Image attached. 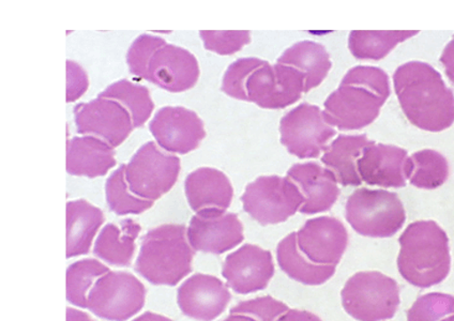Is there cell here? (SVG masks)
<instances>
[{
  "mask_svg": "<svg viewBox=\"0 0 454 321\" xmlns=\"http://www.w3.org/2000/svg\"><path fill=\"white\" fill-rule=\"evenodd\" d=\"M206 50L219 55H233L250 43V31H200Z\"/></svg>",
  "mask_w": 454,
  "mask_h": 321,
  "instance_id": "35",
  "label": "cell"
},
{
  "mask_svg": "<svg viewBox=\"0 0 454 321\" xmlns=\"http://www.w3.org/2000/svg\"><path fill=\"white\" fill-rule=\"evenodd\" d=\"M286 177L301 190L304 204L299 211L316 215L332 209L338 200V180L332 170L314 162L295 164L288 169Z\"/></svg>",
  "mask_w": 454,
  "mask_h": 321,
  "instance_id": "21",
  "label": "cell"
},
{
  "mask_svg": "<svg viewBox=\"0 0 454 321\" xmlns=\"http://www.w3.org/2000/svg\"><path fill=\"white\" fill-rule=\"evenodd\" d=\"M141 231V225L131 219L123 220L120 224H106L97 238L95 255L113 266H130Z\"/></svg>",
  "mask_w": 454,
  "mask_h": 321,
  "instance_id": "24",
  "label": "cell"
},
{
  "mask_svg": "<svg viewBox=\"0 0 454 321\" xmlns=\"http://www.w3.org/2000/svg\"><path fill=\"white\" fill-rule=\"evenodd\" d=\"M361 180L381 188H403L409 180L410 157L403 148L371 144L357 162Z\"/></svg>",
  "mask_w": 454,
  "mask_h": 321,
  "instance_id": "18",
  "label": "cell"
},
{
  "mask_svg": "<svg viewBox=\"0 0 454 321\" xmlns=\"http://www.w3.org/2000/svg\"><path fill=\"white\" fill-rule=\"evenodd\" d=\"M418 31H352L348 48L355 59L380 60L385 59L397 44L414 37Z\"/></svg>",
  "mask_w": 454,
  "mask_h": 321,
  "instance_id": "28",
  "label": "cell"
},
{
  "mask_svg": "<svg viewBox=\"0 0 454 321\" xmlns=\"http://www.w3.org/2000/svg\"><path fill=\"white\" fill-rule=\"evenodd\" d=\"M441 321H454V314H452L450 316H447V317L443 318Z\"/></svg>",
  "mask_w": 454,
  "mask_h": 321,
  "instance_id": "43",
  "label": "cell"
},
{
  "mask_svg": "<svg viewBox=\"0 0 454 321\" xmlns=\"http://www.w3.org/2000/svg\"><path fill=\"white\" fill-rule=\"evenodd\" d=\"M281 143L301 159L317 158L335 136L321 108L302 103L281 119Z\"/></svg>",
  "mask_w": 454,
  "mask_h": 321,
  "instance_id": "11",
  "label": "cell"
},
{
  "mask_svg": "<svg viewBox=\"0 0 454 321\" xmlns=\"http://www.w3.org/2000/svg\"><path fill=\"white\" fill-rule=\"evenodd\" d=\"M77 133L91 134L105 139L113 148L121 146L133 131L130 113L120 102L103 99L80 103L74 106Z\"/></svg>",
  "mask_w": 454,
  "mask_h": 321,
  "instance_id": "12",
  "label": "cell"
},
{
  "mask_svg": "<svg viewBox=\"0 0 454 321\" xmlns=\"http://www.w3.org/2000/svg\"><path fill=\"white\" fill-rule=\"evenodd\" d=\"M67 321H95L89 314L82 312V310L67 308Z\"/></svg>",
  "mask_w": 454,
  "mask_h": 321,
  "instance_id": "40",
  "label": "cell"
},
{
  "mask_svg": "<svg viewBox=\"0 0 454 321\" xmlns=\"http://www.w3.org/2000/svg\"><path fill=\"white\" fill-rule=\"evenodd\" d=\"M345 209L349 225L364 237L395 236L406 221L404 206L399 196L385 190L355 191Z\"/></svg>",
  "mask_w": 454,
  "mask_h": 321,
  "instance_id": "7",
  "label": "cell"
},
{
  "mask_svg": "<svg viewBox=\"0 0 454 321\" xmlns=\"http://www.w3.org/2000/svg\"><path fill=\"white\" fill-rule=\"evenodd\" d=\"M297 245L314 265L337 268L348 248V232L335 217H317L297 231Z\"/></svg>",
  "mask_w": 454,
  "mask_h": 321,
  "instance_id": "14",
  "label": "cell"
},
{
  "mask_svg": "<svg viewBox=\"0 0 454 321\" xmlns=\"http://www.w3.org/2000/svg\"><path fill=\"white\" fill-rule=\"evenodd\" d=\"M98 97L120 102L130 113L134 128L143 127L151 118L154 108L148 88L128 80L114 82Z\"/></svg>",
  "mask_w": 454,
  "mask_h": 321,
  "instance_id": "29",
  "label": "cell"
},
{
  "mask_svg": "<svg viewBox=\"0 0 454 321\" xmlns=\"http://www.w3.org/2000/svg\"><path fill=\"white\" fill-rule=\"evenodd\" d=\"M340 294L344 309L358 321L394 318L401 302L399 284L378 271L354 274Z\"/></svg>",
  "mask_w": 454,
  "mask_h": 321,
  "instance_id": "6",
  "label": "cell"
},
{
  "mask_svg": "<svg viewBox=\"0 0 454 321\" xmlns=\"http://www.w3.org/2000/svg\"><path fill=\"white\" fill-rule=\"evenodd\" d=\"M146 300V288L128 272L110 271L98 279L87 298V309L98 317L127 321L141 312Z\"/></svg>",
  "mask_w": 454,
  "mask_h": 321,
  "instance_id": "10",
  "label": "cell"
},
{
  "mask_svg": "<svg viewBox=\"0 0 454 321\" xmlns=\"http://www.w3.org/2000/svg\"><path fill=\"white\" fill-rule=\"evenodd\" d=\"M223 321H260L259 319L253 317V316L247 314H231L229 317Z\"/></svg>",
  "mask_w": 454,
  "mask_h": 321,
  "instance_id": "42",
  "label": "cell"
},
{
  "mask_svg": "<svg viewBox=\"0 0 454 321\" xmlns=\"http://www.w3.org/2000/svg\"><path fill=\"white\" fill-rule=\"evenodd\" d=\"M200 77L198 59L189 51L164 44L149 61L146 81L169 92H184L196 85Z\"/></svg>",
  "mask_w": 454,
  "mask_h": 321,
  "instance_id": "17",
  "label": "cell"
},
{
  "mask_svg": "<svg viewBox=\"0 0 454 321\" xmlns=\"http://www.w3.org/2000/svg\"><path fill=\"white\" fill-rule=\"evenodd\" d=\"M277 64L292 67L304 77V92L321 85L332 69L326 49L313 41H301L288 48Z\"/></svg>",
  "mask_w": 454,
  "mask_h": 321,
  "instance_id": "25",
  "label": "cell"
},
{
  "mask_svg": "<svg viewBox=\"0 0 454 321\" xmlns=\"http://www.w3.org/2000/svg\"><path fill=\"white\" fill-rule=\"evenodd\" d=\"M277 321H322V319L308 310L290 309Z\"/></svg>",
  "mask_w": 454,
  "mask_h": 321,
  "instance_id": "39",
  "label": "cell"
},
{
  "mask_svg": "<svg viewBox=\"0 0 454 321\" xmlns=\"http://www.w3.org/2000/svg\"><path fill=\"white\" fill-rule=\"evenodd\" d=\"M231 299L226 285L209 274L196 273L178 289L177 302L184 315L213 321L223 314Z\"/></svg>",
  "mask_w": 454,
  "mask_h": 321,
  "instance_id": "16",
  "label": "cell"
},
{
  "mask_svg": "<svg viewBox=\"0 0 454 321\" xmlns=\"http://www.w3.org/2000/svg\"><path fill=\"white\" fill-rule=\"evenodd\" d=\"M222 90L234 99L253 102L268 110H280L301 99L304 77L292 67L241 59L227 68Z\"/></svg>",
  "mask_w": 454,
  "mask_h": 321,
  "instance_id": "2",
  "label": "cell"
},
{
  "mask_svg": "<svg viewBox=\"0 0 454 321\" xmlns=\"http://www.w3.org/2000/svg\"><path fill=\"white\" fill-rule=\"evenodd\" d=\"M160 147L168 153L185 154L198 149L206 137L202 119L183 106H165L149 124Z\"/></svg>",
  "mask_w": 454,
  "mask_h": 321,
  "instance_id": "13",
  "label": "cell"
},
{
  "mask_svg": "<svg viewBox=\"0 0 454 321\" xmlns=\"http://www.w3.org/2000/svg\"><path fill=\"white\" fill-rule=\"evenodd\" d=\"M132 321H173V320L169 319L168 317H165V316H162V315H159V314L153 313V312H146L145 314L138 316L137 318H136Z\"/></svg>",
  "mask_w": 454,
  "mask_h": 321,
  "instance_id": "41",
  "label": "cell"
},
{
  "mask_svg": "<svg viewBox=\"0 0 454 321\" xmlns=\"http://www.w3.org/2000/svg\"><path fill=\"white\" fill-rule=\"evenodd\" d=\"M241 200L247 214L262 225L286 222L304 204L298 186L278 176H262L253 181L247 185Z\"/></svg>",
  "mask_w": 454,
  "mask_h": 321,
  "instance_id": "8",
  "label": "cell"
},
{
  "mask_svg": "<svg viewBox=\"0 0 454 321\" xmlns=\"http://www.w3.org/2000/svg\"><path fill=\"white\" fill-rule=\"evenodd\" d=\"M184 191L191 208L200 215H224L234 198L229 177L211 168H200L189 174Z\"/></svg>",
  "mask_w": 454,
  "mask_h": 321,
  "instance_id": "19",
  "label": "cell"
},
{
  "mask_svg": "<svg viewBox=\"0 0 454 321\" xmlns=\"http://www.w3.org/2000/svg\"><path fill=\"white\" fill-rule=\"evenodd\" d=\"M182 169L176 155L164 153L156 144L143 145L126 165L129 189L137 198L156 201L172 190Z\"/></svg>",
  "mask_w": 454,
  "mask_h": 321,
  "instance_id": "9",
  "label": "cell"
},
{
  "mask_svg": "<svg viewBox=\"0 0 454 321\" xmlns=\"http://www.w3.org/2000/svg\"><path fill=\"white\" fill-rule=\"evenodd\" d=\"M395 90L402 111L415 127L442 132L454 123V93L427 62L411 61L396 69Z\"/></svg>",
  "mask_w": 454,
  "mask_h": 321,
  "instance_id": "1",
  "label": "cell"
},
{
  "mask_svg": "<svg viewBox=\"0 0 454 321\" xmlns=\"http://www.w3.org/2000/svg\"><path fill=\"white\" fill-rule=\"evenodd\" d=\"M397 268L406 282L430 288L450 273L451 256L446 231L434 221H417L400 237Z\"/></svg>",
  "mask_w": 454,
  "mask_h": 321,
  "instance_id": "4",
  "label": "cell"
},
{
  "mask_svg": "<svg viewBox=\"0 0 454 321\" xmlns=\"http://www.w3.org/2000/svg\"><path fill=\"white\" fill-rule=\"evenodd\" d=\"M194 251L223 254L240 245L245 239L244 225L239 215L225 212L220 215H195L187 231Z\"/></svg>",
  "mask_w": 454,
  "mask_h": 321,
  "instance_id": "20",
  "label": "cell"
},
{
  "mask_svg": "<svg viewBox=\"0 0 454 321\" xmlns=\"http://www.w3.org/2000/svg\"><path fill=\"white\" fill-rule=\"evenodd\" d=\"M449 174L447 159L435 150L423 149L410 157L409 181L418 189L440 188L448 180Z\"/></svg>",
  "mask_w": 454,
  "mask_h": 321,
  "instance_id": "30",
  "label": "cell"
},
{
  "mask_svg": "<svg viewBox=\"0 0 454 321\" xmlns=\"http://www.w3.org/2000/svg\"><path fill=\"white\" fill-rule=\"evenodd\" d=\"M105 215L85 200L67 203V258L86 255L99 231Z\"/></svg>",
  "mask_w": 454,
  "mask_h": 321,
  "instance_id": "23",
  "label": "cell"
},
{
  "mask_svg": "<svg viewBox=\"0 0 454 321\" xmlns=\"http://www.w3.org/2000/svg\"><path fill=\"white\" fill-rule=\"evenodd\" d=\"M222 276L237 294L264 291L275 276L271 253L257 246L245 245L226 257Z\"/></svg>",
  "mask_w": 454,
  "mask_h": 321,
  "instance_id": "15",
  "label": "cell"
},
{
  "mask_svg": "<svg viewBox=\"0 0 454 321\" xmlns=\"http://www.w3.org/2000/svg\"><path fill=\"white\" fill-rule=\"evenodd\" d=\"M373 143L366 136H340L325 149L322 162L332 168L340 184L360 185L363 180L357 162L364 150Z\"/></svg>",
  "mask_w": 454,
  "mask_h": 321,
  "instance_id": "26",
  "label": "cell"
},
{
  "mask_svg": "<svg viewBox=\"0 0 454 321\" xmlns=\"http://www.w3.org/2000/svg\"><path fill=\"white\" fill-rule=\"evenodd\" d=\"M194 254L184 225H160L143 237L136 271L157 286H176L192 271Z\"/></svg>",
  "mask_w": 454,
  "mask_h": 321,
  "instance_id": "5",
  "label": "cell"
},
{
  "mask_svg": "<svg viewBox=\"0 0 454 321\" xmlns=\"http://www.w3.org/2000/svg\"><path fill=\"white\" fill-rule=\"evenodd\" d=\"M164 44H167L164 39L153 35L144 34L134 40L127 56L129 70L131 74L139 79L146 80L149 61L154 51Z\"/></svg>",
  "mask_w": 454,
  "mask_h": 321,
  "instance_id": "34",
  "label": "cell"
},
{
  "mask_svg": "<svg viewBox=\"0 0 454 321\" xmlns=\"http://www.w3.org/2000/svg\"><path fill=\"white\" fill-rule=\"evenodd\" d=\"M288 310L286 304L267 296L242 301L231 309V314H247L260 321H277Z\"/></svg>",
  "mask_w": 454,
  "mask_h": 321,
  "instance_id": "36",
  "label": "cell"
},
{
  "mask_svg": "<svg viewBox=\"0 0 454 321\" xmlns=\"http://www.w3.org/2000/svg\"><path fill=\"white\" fill-rule=\"evenodd\" d=\"M106 201L117 215H141L152 208L153 201L137 198L129 189L126 180V164L113 172L106 180Z\"/></svg>",
  "mask_w": 454,
  "mask_h": 321,
  "instance_id": "32",
  "label": "cell"
},
{
  "mask_svg": "<svg viewBox=\"0 0 454 321\" xmlns=\"http://www.w3.org/2000/svg\"><path fill=\"white\" fill-rule=\"evenodd\" d=\"M277 260L278 266L288 277L309 286H318L326 283L335 273V268L314 265L304 257L299 250L295 231L278 243Z\"/></svg>",
  "mask_w": 454,
  "mask_h": 321,
  "instance_id": "27",
  "label": "cell"
},
{
  "mask_svg": "<svg viewBox=\"0 0 454 321\" xmlns=\"http://www.w3.org/2000/svg\"><path fill=\"white\" fill-rule=\"evenodd\" d=\"M389 96V77L384 70L355 67L325 101L324 117L340 131L360 130L375 121Z\"/></svg>",
  "mask_w": 454,
  "mask_h": 321,
  "instance_id": "3",
  "label": "cell"
},
{
  "mask_svg": "<svg viewBox=\"0 0 454 321\" xmlns=\"http://www.w3.org/2000/svg\"><path fill=\"white\" fill-rule=\"evenodd\" d=\"M116 165L110 144L96 137H82L67 142V173L84 177H102Z\"/></svg>",
  "mask_w": 454,
  "mask_h": 321,
  "instance_id": "22",
  "label": "cell"
},
{
  "mask_svg": "<svg viewBox=\"0 0 454 321\" xmlns=\"http://www.w3.org/2000/svg\"><path fill=\"white\" fill-rule=\"evenodd\" d=\"M110 269L97 260H82L67 269V300L71 304L87 309V298L98 279L110 272Z\"/></svg>",
  "mask_w": 454,
  "mask_h": 321,
  "instance_id": "31",
  "label": "cell"
},
{
  "mask_svg": "<svg viewBox=\"0 0 454 321\" xmlns=\"http://www.w3.org/2000/svg\"><path fill=\"white\" fill-rule=\"evenodd\" d=\"M89 76L79 64L67 60V102H74L89 88Z\"/></svg>",
  "mask_w": 454,
  "mask_h": 321,
  "instance_id": "37",
  "label": "cell"
},
{
  "mask_svg": "<svg viewBox=\"0 0 454 321\" xmlns=\"http://www.w3.org/2000/svg\"><path fill=\"white\" fill-rule=\"evenodd\" d=\"M441 62L445 68L448 79L454 82V35L450 43L443 49Z\"/></svg>",
  "mask_w": 454,
  "mask_h": 321,
  "instance_id": "38",
  "label": "cell"
},
{
  "mask_svg": "<svg viewBox=\"0 0 454 321\" xmlns=\"http://www.w3.org/2000/svg\"><path fill=\"white\" fill-rule=\"evenodd\" d=\"M454 314V298L450 294L431 293L416 300L407 312V321H441Z\"/></svg>",
  "mask_w": 454,
  "mask_h": 321,
  "instance_id": "33",
  "label": "cell"
}]
</instances>
